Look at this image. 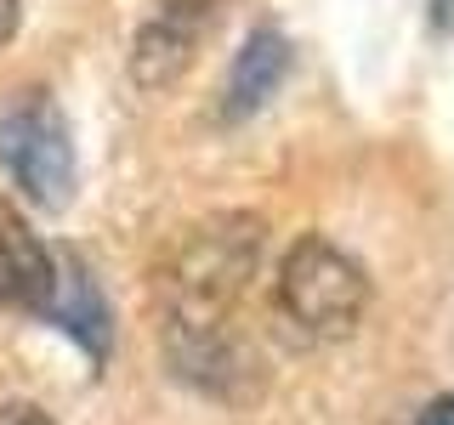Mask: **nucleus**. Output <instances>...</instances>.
Wrapping results in <instances>:
<instances>
[{
	"instance_id": "12",
	"label": "nucleus",
	"mask_w": 454,
	"mask_h": 425,
	"mask_svg": "<svg viewBox=\"0 0 454 425\" xmlns=\"http://www.w3.org/2000/svg\"><path fill=\"white\" fill-rule=\"evenodd\" d=\"M432 18L437 28H454V0H432Z\"/></svg>"
},
{
	"instance_id": "8",
	"label": "nucleus",
	"mask_w": 454,
	"mask_h": 425,
	"mask_svg": "<svg viewBox=\"0 0 454 425\" xmlns=\"http://www.w3.org/2000/svg\"><path fill=\"white\" fill-rule=\"evenodd\" d=\"M284 74H290V40L278 28H250V40L239 46L233 68H227V85H222V120L239 125L250 113H262L267 103L278 97Z\"/></svg>"
},
{
	"instance_id": "4",
	"label": "nucleus",
	"mask_w": 454,
	"mask_h": 425,
	"mask_svg": "<svg viewBox=\"0 0 454 425\" xmlns=\"http://www.w3.org/2000/svg\"><path fill=\"white\" fill-rule=\"evenodd\" d=\"M216 12L222 0H153V12L131 40V80L142 91H165L188 74L205 35L216 28Z\"/></svg>"
},
{
	"instance_id": "10",
	"label": "nucleus",
	"mask_w": 454,
	"mask_h": 425,
	"mask_svg": "<svg viewBox=\"0 0 454 425\" xmlns=\"http://www.w3.org/2000/svg\"><path fill=\"white\" fill-rule=\"evenodd\" d=\"M415 425H454V397H432L415 414Z\"/></svg>"
},
{
	"instance_id": "11",
	"label": "nucleus",
	"mask_w": 454,
	"mask_h": 425,
	"mask_svg": "<svg viewBox=\"0 0 454 425\" xmlns=\"http://www.w3.org/2000/svg\"><path fill=\"white\" fill-rule=\"evenodd\" d=\"M18 18H23V0H0V46L18 35Z\"/></svg>"
},
{
	"instance_id": "3",
	"label": "nucleus",
	"mask_w": 454,
	"mask_h": 425,
	"mask_svg": "<svg viewBox=\"0 0 454 425\" xmlns=\"http://www.w3.org/2000/svg\"><path fill=\"white\" fill-rule=\"evenodd\" d=\"M0 165L40 210H63L74 198V142L51 97H28L0 120Z\"/></svg>"
},
{
	"instance_id": "7",
	"label": "nucleus",
	"mask_w": 454,
	"mask_h": 425,
	"mask_svg": "<svg viewBox=\"0 0 454 425\" xmlns=\"http://www.w3.org/2000/svg\"><path fill=\"white\" fill-rule=\"evenodd\" d=\"M51 244H40V233L23 221L18 205L0 198V312H46L51 301Z\"/></svg>"
},
{
	"instance_id": "6",
	"label": "nucleus",
	"mask_w": 454,
	"mask_h": 425,
	"mask_svg": "<svg viewBox=\"0 0 454 425\" xmlns=\"http://www.w3.org/2000/svg\"><path fill=\"white\" fill-rule=\"evenodd\" d=\"M51 261H57L51 301H46L40 318L57 323L63 335H74L80 346L91 352V363H103L108 346H114V318H108V301H103V290H97L91 267H85L74 250H51Z\"/></svg>"
},
{
	"instance_id": "1",
	"label": "nucleus",
	"mask_w": 454,
	"mask_h": 425,
	"mask_svg": "<svg viewBox=\"0 0 454 425\" xmlns=\"http://www.w3.org/2000/svg\"><path fill=\"white\" fill-rule=\"evenodd\" d=\"M262 261V221L233 210V216L199 221L176 244V261L165 273L170 290V323H227V306L245 295Z\"/></svg>"
},
{
	"instance_id": "9",
	"label": "nucleus",
	"mask_w": 454,
	"mask_h": 425,
	"mask_svg": "<svg viewBox=\"0 0 454 425\" xmlns=\"http://www.w3.org/2000/svg\"><path fill=\"white\" fill-rule=\"evenodd\" d=\"M0 425H57L40 403H0Z\"/></svg>"
},
{
	"instance_id": "2",
	"label": "nucleus",
	"mask_w": 454,
	"mask_h": 425,
	"mask_svg": "<svg viewBox=\"0 0 454 425\" xmlns=\"http://www.w3.org/2000/svg\"><path fill=\"white\" fill-rule=\"evenodd\" d=\"M278 306L312 340H347L369 312V273L340 244L301 233L278 261Z\"/></svg>"
},
{
	"instance_id": "5",
	"label": "nucleus",
	"mask_w": 454,
	"mask_h": 425,
	"mask_svg": "<svg viewBox=\"0 0 454 425\" xmlns=\"http://www.w3.org/2000/svg\"><path fill=\"white\" fill-rule=\"evenodd\" d=\"M165 352L182 380L210 397H239L255 380V358L227 323H165Z\"/></svg>"
}]
</instances>
